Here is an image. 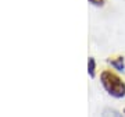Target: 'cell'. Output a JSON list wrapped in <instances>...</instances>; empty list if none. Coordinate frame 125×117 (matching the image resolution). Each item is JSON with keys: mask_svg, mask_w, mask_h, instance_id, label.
Here are the masks:
<instances>
[{"mask_svg": "<svg viewBox=\"0 0 125 117\" xmlns=\"http://www.w3.org/2000/svg\"><path fill=\"white\" fill-rule=\"evenodd\" d=\"M100 82H102L103 88L107 91V94L111 95L113 98L121 99L125 96V81L114 71H111V70L102 71Z\"/></svg>", "mask_w": 125, "mask_h": 117, "instance_id": "6da1fadb", "label": "cell"}, {"mask_svg": "<svg viewBox=\"0 0 125 117\" xmlns=\"http://www.w3.org/2000/svg\"><path fill=\"white\" fill-rule=\"evenodd\" d=\"M108 63L111 64V67L117 71H124L125 70V61L122 56H117V57H110L107 60Z\"/></svg>", "mask_w": 125, "mask_h": 117, "instance_id": "7a4b0ae2", "label": "cell"}, {"mask_svg": "<svg viewBox=\"0 0 125 117\" xmlns=\"http://www.w3.org/2000/svg\"><path fill=\"white\" fill-rule=\"evenodd\" d=\"M102 117H122V114H121L118 110H115V109L106 107L102 112Z\"/></svg>", "mask_w": 125, "mask_h": 117, "instance_id": "3957f363", "label": "cell"}, {"mask_svg": "<svg viewBox=\"0 0 125 117\" xmlns=\"http://www.w3.org/2000/svg\"><path fill=\"white\" fill-rule=\"evenodd\" d=\"M88 74L92 78L96 75V61L93 57H89V60H88Z\"/></svg>", "mask_w": 125, "mask_h": 117, "instance_id": "277c9868", "label": "cell"}, {"mask_svg": "<svg viewBox=\"0 0 125 117\" xmlns=\"http://www.w3.org/2000/svg\"><path fill=\"white\" fill-rule=\"evenodd\" d=\"M89 3L96 7H102V6H104V0H89Z\"/></svg>", "mask_w": 125, "mask_h": 117, "instance_id": "5b68a950", "label": "cell"}, {"mask_svg": "<svg viewBox=\"0 0 125 117\" xmlns=\"http://www.w3.org/2000/svg\"><path fill=\"white\" fill-rule=\"evenodd\" d=\"M124 114H125V109H124Z\"/></svg>", "mask_w": 125, "mask_h": 117, "instance_id": "8992f818", "label": "cell"}]
</instances>
